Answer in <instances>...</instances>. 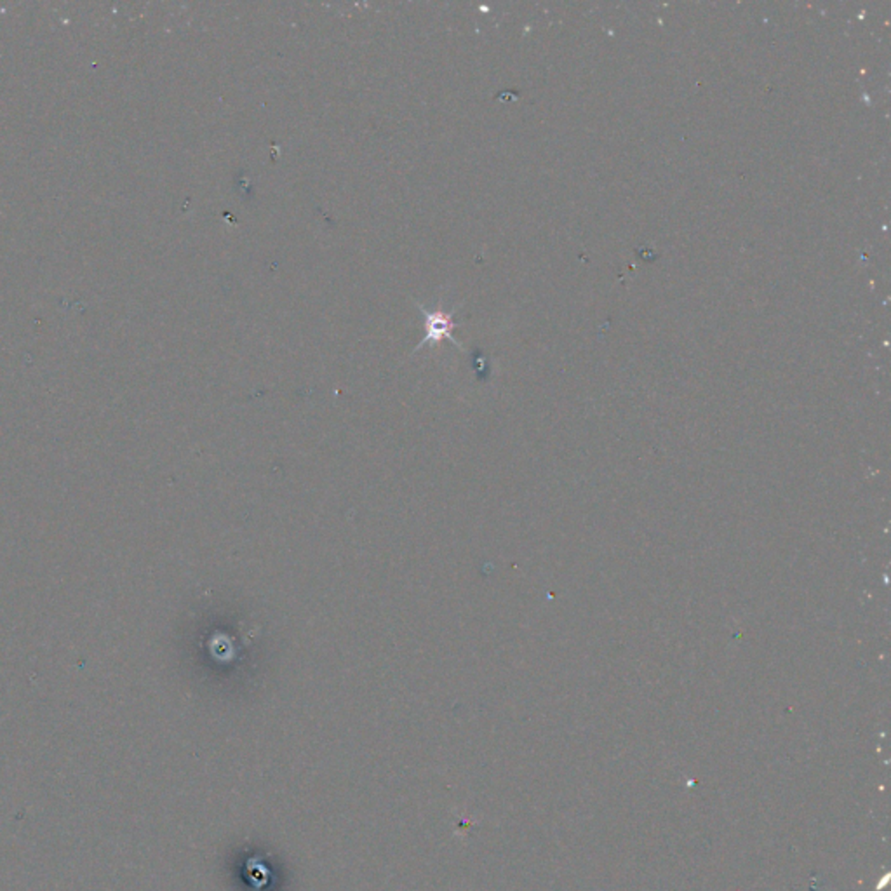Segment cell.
<instances>
[{
    "label": "cell",
    "mask_w": 891,
    "mask_h": 891,
    "mask_svg": "<svg viewBox=\"0 0 891 891\" xmlns=\"http://www.w3.org/2000/svg\"><path fill=\"white\" fill-rule=\"evenodd\" d=\"M418 309L423 313L425 317V336L423 340L420 342V345L416 347V351H421L425 343H437L441 340H450L451 343H455L456 347L460 349V343L456 342L455 336H453V330L458 328L460 324L453 322V312L442 311L439 307V311L429 312L425 311L421 305H418Z\"/></svg>",
    "instance_id": "1"
}]
</instances>
